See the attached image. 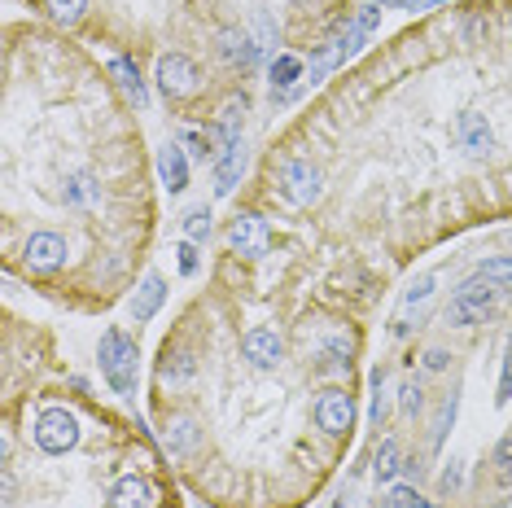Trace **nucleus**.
<instances>
[{"mask_svg": "<svg viewBox=\"0 0 512 508\" xmlns=\"http://www.w3.org/2000/svg\"><path fill=\"white\" fill-rule=\"evenodd\" d=\"M215 49L228 66H237V71H254V66H259V44H254L246 31H219Z\"/></svg>", "mask_w": 512, "mask_h": 508, "instance_id": "10", "label": "nucleus"}, {"mask_svg": "<svg viewBox=\"0 0 512 508\" xmlns=\"http://www.w3.org/2000/svg\"><path fill=\"white\" fill-rule=\"evenodd\" d=\"M241 351H246V360L254 368H276L281 355H285V342H281L276 329H250L246 338H241Z\"/></svg>", "mask_w": 512, "mask_h": 508, "instance_id": "9", "label": "nucleus"}, {"mask_svg": "<svg viewBox=\"0 0 512 508\" xmlns=\"http://www.w3.org/2000/svg\"><path fill=\"white\" fill-rule=\"evenodd\" d=\"M44 5H49L53 22H62V27H75L88 14V0H44Z\"/></svg>", "mask_w": 512, "mask_h": 508, "instance_id": "21", "label": "nucleus"}, {"mask_svg": "<svg viewBox=\"0 0 512 508\" xmlns=\"http://www.w3.org/2000/svg\"><path fill=\"white\" fill-rule=\"evenodd\" d=\"M372 469H377V478H381V482H390L394 473L403 469V465H399V443H394V438H386V443L377 447V465H372Z\"/></svg>", "mask_w": 512, "mask_h": 508, "instance_id": "23", "label": "nucleus"}, {"mask_svg": "<svg viewBox=\"0 0 512 508\" xmlns=\"http://www.w3.org/2000/svg\"><path fill=\"white\" fill-rule=\"evenodd\" d=\"M499 403H508L512 399V355L504 360V373H499V395H495Z\"/></svg>", "mask_w": 512, "mask_h": 508, "instance_id": "32", "label": "nucleus"}, {"mask_svg": "<svg viewBox=\"0 0 512 508\" xmlns=\"http://www.w3.org/2000/svg\"><path fill=\"white\" fill-rule=\"evenodd\" d=\"M167 443H171V452H193V443H197V425H193L189 417L171 421V430H167Z\"/></svg>", "mask_w": 512, "mask_h": 508, "instance_id": "22", "label": "nucleus"}, {"mask_svg": "<svg viewBox=\"0 0 512 508\" xmlns=\"http://www.w3.org/2000/svg\"><path fill=\"white\" fill-rule=\"evenodd\" d=\"M158 88L167 92V97H193V92L202 88V71H197L193 57L162 53L158 57Z\"/></svg>", "mask_w": 512, "mask_h": 508, "instance_id": "5", "label": "nucleus"}, {"mask_svg": "<svg viewBox=\"0 0 512 508\" xmlns=\"http://www.w3.org/2000/svg\"><path fill=\"white\" fill-rule=\"evenodd\" d=\"M281 184H285V198L294 206H311V202H320V193H324L320 171L311 167L307 158H289L281 167Z\"/></svg>", "mask_w": 512, "mask_h": 508, "instance_id": "6", "label": "nucleus"}, {"mask_svg": "<svg viewBox=\"0 0 512 508\" xmlns=\"http://www.w3.org/2000/svg\"><path fill=\"white\" fill-rule=\"evenodd\" d=\"M377 22H381V5H364V9H359L355 22L346 27V36H342V40H333V44H337V53H342V62L364 49V40L372 36V31H377Z\"/></svg>", "mask_w": 512, "mask_h": 508, "instance_id": "12", "label": "nucleus"}, {"mask_svg": "<svg viewBox=\"0 0 512 508\" xmlns=\"http://www.w3.org/2000/svg\"><path fill=\"white\" fill-rule=\"evenodd\" d=\"M429 294H434V276H421V281H416L412 290L403 294V307H416V303H425Z\"/></svg>", "mask_w": 512, "mask_h": 508, "instance_id": "29", "label": "nucleus"}, {"mask_svg": "<svg viewBox=\"0 0 512 508\" xmlns=\"http://www.w3.org/2000/svg\"><path fill=\"white\" fill-rule=\"evenodd\" d=\"M368 5H381V9H412L416 0H368Z\"/></svg>", "mask_w": 512, "mask_h": 508, "instance_id": "34", "label": "nucleus"}, {"mask_svg": "<svg viewBox=\"0 0 512 508\" xmlns=\"http://www.w3.org/2000/svg\"><path fill=\"white\" fill-rule=\"evenodd\" d=\"M381 508H434V504L421 500V495H416L412 487H394L386 500H381Z\"/></svg>", "mask_w": 512, "mask_h": 508, "instance_id": "25", "label": "nucleus"}, {"mask_svg": "<svg viewBox=\"0 0 512 508\" xmlns=\"http://www.w3.org/2000/svg\"><path fill=\"white\" fill-rule=\"evenodd\" d=\"M101 373L114 386V395H136V342L123 329L101 333Z\"/></svg>", "mask_w": 512, "mask_h": 508, "instance_id": "1", "label": "nucleus"}, {"mask_svg": "<svg viewBox=\"0 0 512 508\" xmlns=\"http://www.w3.org/2000/svg\"><path fill=\"white\" fill-rule=\"evenodd\" d=\"M477 276H486V281L499 285V290H512V254H499V259H482Z\"/></svg>", "mask_w": 512, "mask_h": 508, "instance_id": "19", "label": "nucleus"}, {"mask_svg": "<svg viewBox=\"0 0 512 508\" xmlns=\"http://www.w3.org/2000/svg\"><path fill=\"white\" fill-rule=\"evenodd\" d=\"M495 465H499V473H508V478H512V434L495 447Z\"/></svg>", "mask_w": 512, "mask_h": 508, "instance_id": "31", "label": "nucleus"}, {"mask_svg": "<svg viewBox=\"0 0 512 508\" xmlns=\"http://www.w3.org/2000/svg\"><path fill=\"white\" fill-rule=\"evenodd\" d=\"M495 298H499V285H491L486 276H473V281H464L456 298H451L447 307V325L456 329H469V325H486L495 311Z\"/></svg>", "mask_w": 512, "mask_h": 508, "instance_id": "2", "label": "nucleus"}, {"mask_svg": "<svg viewBox=\"0 0 512 508\" xmlns=\"http://www.w3.org/2000/svg\"><path fill=\"white\" fill-rule=\"evenodd\" d=\"M246 110H250L246 97H228L224 106H219V141H224V149L241 145V123H246Z\"/></svg>", "mask_w": 512, "mask_h": 508, "instance_id": "18", "label": "nucleus"}, {"mask_svg": "<svg viewBox=\"0 0 512 508\" xmlns=\"http://www.w3.org/2000/svg\"><path fill=\"white\" fill-rule=\"evenodd\" d=\"M106 508H154V487L145 478H136V473H127L110 487Z\"/></svg>", "mask_w": 512, "mask_h": 508, "instance_id": "13", "label": "nucleus"}, {"mask_svg": "<svg viewBox=\"0 0 512 508\" xmlns=\"http://www.w3.org/2000/svg\"><path fill=\"white\" fill-rule=\"evenodd\" d=\"M316 425H320L324 434L342 438L355 425V403H351V395H346V390H324V395L316 399Z\"/></svg>", "mask_w": 512, "mask_h": 508, "instance_id": "7", "label": "nucleus"}, {"mask_svg": "<svg viewBox=\"0 0 512 508\" xmlns=\"http://www.w3.org/2000/svg\"><path fill=\"white\" fill-rule=\"evenodd\" d=\"M298 79H302V62L294 53L272 57V88H289V84H298Z\"/></svg>", "mask_w": 512, "mask_h": 508, "instance_id": "20", "label": "nucleus"}, {"mask_svg": "<svg viewBox=\"0 0 512 508\" xmlns=\"http://www.w3.org/2000/svg\"><path fill=\"white\" fill-rule=\"evenodd\" d=\"M447 364H451L447 351H438V346H434V351H425V368H429V373H442Z\"/></svg>", "mask_w": 512, "mask_h": 508, "instance_id": "33", "label": "nucleus"}, {"mask_svg": "<svg viewBox=\"0 0 512 508\" xmlns=\"http://www.w3.org/2000/svg\"><path fill=\"white\" fill-rule=\"evenodd\" d=\"M438 5H447V0H416L412 9H438Z\"/></svg>", "mask_w": 512, "mask_h": 508, "instance_id": "35", "label": "nucleus"}, {"mask_svg": "<svg viewBox=\"0 0 512 508\" xmlns=\"http://www.w3.org/2000/svg\"><path fill=\"white\" fill-rule=\"evenodd\" d=\"M228 246L237 254H246V259H263L272 250V228H267V219L259 211H241L228 228Z\"/></svg>", "mask_w": 512, "mask_h": 508, "instance_id": "4", "label": "nucleus"}, {"mask_svg": "<svg viewBox=\"0 0 512 508\" xmlns=\"http://www.w3.org/2000/svg\"><path fill=\"white\" fill-rule=\"evenodd\" d=\"M110 75H114V84L127 92V101H132L136 110H145V106H149V92H145L141 66H136L132 57H110Z\"/></svg>", "mask_w": 512, "mask_h": 508, "instance_id": "14", "label": "nucleus"}, {"mask_svg": "<svg viewBox=\"0 0 512 508\" xmlns=\"http://www.w3.org/2000/svg\"><path fill=\"white\" fill-rule=\"evenodd\" d=\"M184 237H189V241H206V237H211V211H206V206H197V211L184 215Z\"/></svg>", "mask_w": 512, "mask_h": 508, "instance_id": "24", "label": "nucleus"}, {"mask_svg": "<svg viewBox=\"0 0 512 508\" xmlns=\"http://www.w3.org/2000/svg\"><path fill=\"white\" fill-rule=\"evenodd\" d=\"M421 403H425V390L416 386V381H407V386H403V399H399V408L407 412V417H416V412H421Z\"/></svg>", "mask_w": 512, "mask_h": 508, "instance_id": "28", "label": "nucleus"}, {"mask_svg": "<svg viewBox=\"0 0 512 508\" xmlns=\"http://www.w3.org/2000/svg\"><path fill=\"white\" fill-rule=\"evenodd\" d=\"M241 171H246V149L228 145L224 154H219V163H215V193H219V198H228V193L237 189Z\"/></svg>", "mask_w": 512, "mask_h": 508, "instance_id": "17", "label": "nucleus"}, {"mask_svg": "<svg viewBox=\"0 0 512 508\" xmlns=\"http://www.w3.org/2000/svg\"><path fill=\"white\" fill-rule=\"evenodd\" d=\"M31 434H36V447L44 456H66L79 447V421L66 408H44L31 425Z\"/></svg>", "mask_w": 512, "mask_h": 508, "instance_id": "3", "label": "nucleus"}, {"mask_svg": "<svg viewBox=\"0 0 512 508\" xmlns=\"http://www.w3.org/2000/svg\"><path fill=\"white\" fill-rule=\"evenodd\" d=\"M184 154H193V158H206V154H211V136H206V132H193V127H189V132H184Z\"/></svg>", "mask_w": 512, "mask_h": 508, "instance_id": "27", "label": "nucleus"}, {"mask_svg": "<svg viewBox=\"0 0 512 508\" xmlns=\"http://www.w3.org/2000/svg\"><path fill=\"white\" fill-rule=\"evenodd\" d=\"M158 176L167 184L171 193H184L189 189V154H184V145H162L158 149Z\"/></svg>", "mask_w": 512, "mask_h": 508, "instance_id": "11", "label": "nucleus"}, {"mask_svg": "<svg viewBox=\"0 0 512 508\" xmlns=\"http://www.w3.org/2000/svg\"><path fill=\"white\" fill-rule=\"evenodd\" d=\"M176 254H180V272L184 276H197V246H193V241H184Z\"/></svg>", "mask_w": 512, "mask_h": 508, "instance_id": "30", "label": "nucleus"}, {"mask_svg": "<svg viewBox=\"0 0 512 508\" xmlns=\"http://www.w3.org/2000/svg\"><path fill=\"white\" fill-rule=\"evenodd\" d=\"M92 198H97V184H92L88 176L66 180V202H71V206H84V202H92Z\"/></svg>", "mask_w": 512, "mask_h": 508, "instance_id": "26", "label": "nucleus"}, {"mask_svg": "<svg viewBox=\"0 0 512 508\" xmlns=\"http://www.w3.org/2000/svg\"><path fill=\"white\" fill-rule=\"evenodd\" d=\"M456 132H460V145L469 149L473 158H482V154H491L495 149V136H491V127H486L482 114H460V123H456Z\"/></svg>", "mask_w": 512, "mask_h": 508, "instance_id": "15", "label": "nucleus"}, {"mask_svg": "<svg viewBox=\"0 0 512 508\" xmlns=\"http://www.w3.org/2000/svg\"><path fill=\"white\" fill-rule=\"evenodd\" d=\"M66 254L71 250H66V241L57 233H31L27 246H22V263H27L31 272H53L66 263Z\"/></svg>", "mask_w": 512, "mask_h": 508, "instance_id": "8", "label": "nucleus"}, {"mask_svg": "<svg viewBox=\"0 0 512 508\" xmlns=\"http://www.w3.org/2000/svg\"><path fill=\"white\" fill-rule=\"evenodd\" d=\"M162 298H167V281H162L158 272H149L145 281H141V290H136V298H132V316L141 320H154L158 316V307H162Z\"/></svg>", "mask_w": 512, "mask_h": 508, "instance_id": "16", "label": "nucleus"}]
</instances>
